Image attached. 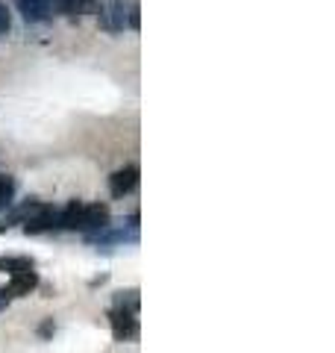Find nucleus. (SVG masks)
Instances as JSON below:
<instances>
[{"label": "nucleus", "instance_id": "1", "mask_svg": "<svg viewBox=\"0 0 335 353\" xmlns=\"http://www.w3.org/2000/svg\"><path fill=\"white\" fill-rule=\"evenodd\" d=\"M53 227H59V209L32 201L30 203V212L24 218V233L39 236V233H48V230H53Z\"/></svg>", "mask_w": 335, "mask_h": 353}, {"label": "nucleus", "instance_id": "2", "mask_svg": "<svg viewBox=\"0 0 335 353\" xmlns=\"http://www.w3.org/2000/svg\"><path fill=\"white\" fill-rule=\"evenodd\" d=\"M106 227H109V206L106 203H83L80 206V215H77V224H74L77 233L94 236Z\"/></svg>", "mask_w": 335, "mask_h": 353}, {"label": "nucleus", "instance_id": "3", "mask_svg": "<svg viewBox=\"0 0 335 353\" xmlns=\"http://www.w3.org/2000/svg\"><path fill=\"white\" fill-rule=\"evenodd\" d=\"M109 321H112V336L115 341H130L139 336V318L132 309H121V306H112L109 309Z\"/></svg>", "mask_w": 335, "mask_h": 353}, {"label": "nucleus", "instance_id": "4", "mask_svg": "<svg viewBox=\"0 0 335 353\" xmlns=\"http://www.w3.org/2000/svg\"><path fill=\"white\" fill-rule=\"evenodd\" d=\"M139 185V165H124L109 176V194L112 197H124Z\"/></svg>", "mask_w": 335, "mask_h": 353}, {"label": "nucleus", "instance_id": "5", "mask_svg": "<svg viewBox=\"0 0 335 353\" xmlns=\"http://www.w3.org/2000/svg\"><path fill=\"white\" fill-rule=\"evenodd\" d=\"M127 15H130V6L124 0H109V3L100 9V24L109 32H118L127 27Z\"/></svg>", "mask_w": 335, "mask_h": 353}, {"label": "nucleus", "instance_id": "6", "mask_svg": "<svg viewBox=\"0 0 335 353\" xmlns=\"http://www.w3.org/2000/svg\"><path fill=\"white\" fill-rule=\"evenodd\" d=\"M18 12L24 15V21L30 24H41V21H50L53 15V3L50 0H15Z\"/></svg>", "mask_w": 335, "mask_h": 353}, {"label": "nucleus", "instance_id": "7", "mask_svg": "<svg viewBox=\"0 0 335 353\" xmlns=\"http://www.w3.org/2000/svg\"><path fill=\"white\" fill-rule=\"evenodd\" d=\"M39 285V274L36 271H24V274H15L12 280H9L6 289H0L3 292V297L9 301V297H21V294H30L32 289Z\"/></svg>", "mask_w": 335, "mask_h": 353}, {"label": "nucleus", "instance_id": "8", "mask_svg": "<svg viewBox=\"0 0 335 353\" xmlns=\"http://www.w3.org/2000/svg\"><path fill=\"white\" fill-rule=\"evenodd\" d=\"M0 271H9V277L32 271V259H27V256H0Z\"/></svg>", "mask_w": 335, "mask_h": 353}, {"label": "nucleus", "instance_id": "9", "mask_svg": "<svg viewBox=\"0 0 335 353\" xmlns=\"http://www.w3.org/2000/svg\"><path fill=\"white\" fill-rule=\"evenodd\" d=\"M12 197H15V180L9 174H3L0 176V212L12 206Z\"/></svg>", "mask_w": 335, "mask_h": 353}, {"label": "nucleus", "instance_id": "10", "mask_svg": "<svg viewBox=\"0 0 335 353\" xmlns=\"http://www.w3.org/2000/svg\"><path fill=\"white\" fill-rule=\"evenodd\" d=\"M9 30H12V18H9V9H6V3H3V0H0V39H3Z\"/></svg>", "mask_w": 335, "mask_h": 353}, {"label": "nucleus", "instance_id": "11", "mask_svg": "<svg viewBox=\"0 0 335 353\" xmlns=\"http://www.w3.org/2000/svg\"><path fill=\"white\" fill-rule=\"evenodd\" d=\"M127 24H130L132 30H139V27H141V9H139V3H136V0H132V3H130V15H127Z\"/></svg>", "mask_w": 335, "mask_h": 353}, {"label": "nucleus", "instance_id": "12", "mask_svg": "<svg viewBox=\"0 0 335 353\" xmlns=\"http://www.w3.org/2000/svg\"><path fill=\"white\" fill-rule=\"evenodd\" d=\"M50 3L59 9V12H65V15H74L77 12V0H50Z\"/></svg>", "mask_w": 335, "mask_h": 353}, {"label": "nucleus", "instance_id": "13", "mask_svg": "<svg viewBox=\"0 0 335 353\" xmlns=\"http://www.w3.org/2000/svg\"><path fill=\"white\" fill-rule=\"evenodd\" d=\"M100 0H77V12H94Z\"/></svg>", "mask_w": 335, "mask_h": 353}, {"label": "nucleus", "instance_id": "14", "mask_svg": "<svg viewBox=\"0 0 335 353\" xmlns=\"http://www.w3.org/2000/svg\"><path fill=\"white\" fill-rule=\"evenodd\" d=\"M53 330H56V327H53V318H48V321H44V324L39 327V333H41V336H50Z\"/></svg>", "mask_w": 335, "mask_h": 353}, {"label": "nucleus", "instance_id": "15", "mask_svg": "<svg viewBox=\"0 0 335 353\" xmlns=\"http://www.w3.org/2000/svg\"><path fill=\"white\" fill-rule=\"evenodd\" d=\"M6 303H9V301H6V297H3V294H0V309H3Z\"/></svg>", "mask_w": 335, "mask_h": 353}]
</instances>
